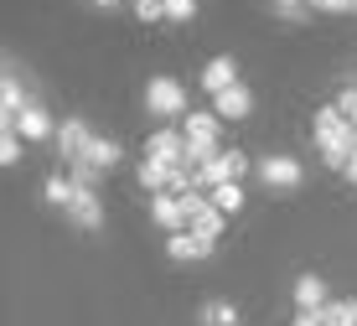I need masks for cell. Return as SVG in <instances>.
<instances>
[{"label": "cell", "instance_id": "obj_1", "mask_svg": "<svg viewBox=\"0 0 357 326\" xmlns=\"http://www.w3.org/2000/svg\"><path fill=\"white\" fill-rule=\"evenodd\" d=\"M311 130H316V145H321V161H326V166L347 171L352 156H357V124L342 114L337 104H326V109H316Z\"/></svg>", "mask_w": 357, "mask_h": 326}, {"label": "cell", "instance_id": "obj_2", "mask_svg": "<svg viewBox=\"0 0 357 326\" xmlns=\"http://www.w3.org/2000/svg\"><path fill=\"white\" fill-rule=\"evenodd\" d=\"M145 109L161 119H176V114H192L187 109V89H181L176 78H151L145 83Z\"/></svg>", "mask_w": 357, "mask_h": 326}, {"label": "cell", "instance_id": "obj_3", "mask_svg": "<svg viewBox=\"0 0 357 326\" xmlns=\"http://www.w3.org/2000/svg\"><path fill=\"white\" fill-rule=\"evenodd\" d=\"M243 171H249V156H243V150H223L218 161H207V166L192 177V186L197 192H213V186H223V181H238Z\"/></svg>", "mask_w": 357, "mask_h": 326}, {"label": "cell", "instance_id": "obj_4", "mask_svg": "<svg viewBox=\"0 0 357 326\" xmlns=\"http://www.w3.org/2000/svg\"><path fill=\"white\" fill-rule=\"evenodd\" d=\"M145 161H161V166H187V135L155 130L151 140H145Z\"/></svg>", "mask_w": 357, "mask_h": 326}, {"label": "cell", "instance_id": "obj_5", "mask_svg": "<svg viewBox=\"0 0 357 326\" xmlns=\"http://www.w3.org/2000/svg\"><path fill=\"white\" fill-rule=\"evenodd\" d=\"M151 218L161 223L166 233H181V228L192 223V212H187V202H181L176 192H155V197H151Z\"/></svg>", "mask_w": 357, "mask_h": 326}, {"label": "cell", "instance_id": "obj_6", "mask_svg": "<svg viewBox=\"0 0 357 326\" xmlns=\"http://www.w3.org/2000/svg\"><path fill=\"white\" fill-rule=\"evenodd\" d=\"M213 244H218V238H202V233L181 228V233L166 238V254L176 259V265H192V259H207V254H213Z\"/></svg>", "mask_w": 357, "mask_h": 326}, {"label": "cell", "instance_id": "obj_7", "mask_svg": "<svg viewBox=\"0 0 357 326\" xmlns=\"http://www.w3.org/2000/svg\"><path fill=\"white\" fill-rule=\"evenodd\" d=\"M301 177H305V171H301L295 156H264L259 161V181L264 186H285V192H290V186H301Z\"/></svg>", "mask_w": 357, "mask_h": 326}, {"label": "cell", "instance_id": "obj_8", "mask_svg": "<svg viewBox=\"0 0 357 326\" xmlns=\"http://www.w3.org/2000/svg\"><path fill=\"white\" fill-rule=\"evenodd\" d=\"M213 114H218V119H249V114H254L249 83H233V89H223V94L213 98Z\"/></svg>", "mask_w": 357, "mask_h": 326}, {"label": "cell", "instance_id": "obj_9", "mask_svg": "<svg viewBox=\"0 0 357 326\" xmlns=\"http://www.w3.org/2000/svg\"><path fill=\"white\" fill-rule=\"evenodd\" d=\"M89 145H93V130L83 119H68L63 130H57V156H63V161H83Z\"/></svg>", "mask_w": 357, "mask_h": 326}, {"label": "cell", "instance_id": "obj_10", "mask_svg": "<svg viewBox=\"0 0 357 326\" xmlns=\"http://www.w3.org/2000/svg\"><path fill=\"white\" fill-rule=\"evenodd\" d=\"M16 135H21V140H52L57 124H52V114H47L42 104H26V109H21V119H16Z\"/></svg>", "mask_w": 357, "mask_h": 326}, {"label": "cell", "instance_id": "obj_11", "mask_svg": "<svg viewBox=\"0 0 357 326\" xmlns=\"http://www.w3.org/2000/svg\"><path fill=\"white\" fill-rule=\"evenodd\" d=\"M233 83H238V62H233V57H213L202 68V89L213 94V98L223 94V89H233Z\"/></svg>", "mask_w": 357, "mask_h": 326}, {"label": "cell", "instance_id": "obj_12", "mask_svg": "<svg viewBox=\"0 0 357 326\" xmlns=\"http://www.w3.org/2000/svg\"><path fill=\"white\" fill-rule=\"evenodd\" d=\"M68 218L78 223V228H104V202H98V192H78L73 197V207H68Z\"/></svg>", "mask_w": 357, "mask_h": 326}, {"label": "cell", "instance_id": "obj_13", "mask_svg": "<svg viewBox=\"0 0 357 326\" xmlns=\"http://www.w3.org/2000/svg\"><path fill=\"white\" fill-rule=\"evenodd\" d=\"M326 280H316V274H301L295 280V311H326Z\"/></svg>", "mask_w": 357, "mask_h": 326}, {"label": "cell", "instance_id": "obj_14", "mask_svg": "<svg viewBox=\"0 0 357 326\" xmlns=\"http://www.w3.org/2000/svg\"><path fill=\"white\" fill-rule=\"evenodd\" d=\"M83 161H89V166H98V171H114L119 161H125V150H119V140H104V135H93V145L83 150Z\"/></svg>", "mask_w": 357, "mask_h": 326}, {"label": "cell", "instance_id": "obj_15", "mask_svg": "<svg viewBox=\"0 0 357 326\" xmlns=\"http://www.w3.org/2000/svg\"><path fill=\"white\" fill-rule=\"evenodd\" d=\"M218 130H223V119L207 109V114H187V140H207V145H218Z\"/></svg>", "mask_w": 357, "mask_h": 326}, {"label": "cell", "instance_id": "obj_16", "mask_svg": "<svg viewBox=\"0 0 357 326\" xmlns=\"http://www.w3.org/2000/svg\"><path fill=\"white\" fill-rule=\"evenodd\" d=\"M207 202H213L218 212H228V218H233V212L243 207V186H238V181H223V186H213V192H207Z\"/></svg>", "mask_w": 357, "mask_h": 326}, {"label": "cell", "instance_id": "obj_17", "mask_svg": "<svg viewBox=\"0 0 357 326\" xmlns=\"http://www.w3.org/2000/svg\"><path fill=\"white\" fill-rule=\"evenodd\" d=\"M202 326H238V306H233V300H207Z\"/></svg>", "mask_w": 357, "mask_h": 326}, {"label": "cell", "instance_id": "obj_18", "mask_svg": "<svg viewBox=\"0 0 357 326\" xmlns=\"http://www.w3.org/2000/svg\"><path fill=\"white\" fill-rule=\"evenodd\" d=\"M42 197H47V202H52V207H73V197H78V186H73V177H47Z\"/></svg>", "mask_w": 357, "mask_h": 326}, {"label": "cell", "instance_id": "obj_19", "mask_svg": "<svg viewBox=\"0 0 357 326\" xmlns=\"http://www.w3.org/2000/svg\"><path fill=\"white\" fill-rule=\"evenodd\" d=\"M316 316H321V326H357V300H331Z\"/></svg>", "mask_w": 357, "mask_h": 326}, {"label": "cell", "instance_id": "obj_20", "mask_svg": "<svg viewBox=\"0 0 357 326\" xmlns=\"http://www.w3.org/2000/svg\"><path fill=\"white\" fill-rule=\"evenodd\" d=\"M223 223H228V212H218L213 202H207V207L192 218V233H202V238H218V233H223Z\"/></svg>", "mask_w": 357, "mask_h": 326}, {"label": "cell", "instance_id": "obj_21", "mask_svg": "<svg viewBox=\"0 0 357 326\" xmlns=\"http://www.w3.org/2000/svg\"><path fill=\"white\" fill-rule=\"evenodd\" d=\"M68 177H73V186H78V192H98V177H104V171L89 166V161H68Z\"/></svg>", "mask_w": 357, "mask_h": 326}, {"label": "cell", "instance_id": "obj_22", "mask_svg": "<svg viewBox=\"0 0 357 326\" xmlns=\"http://www.w3.org/2000/svg\"><path fill=\"white\" fill-rule=\"evenodd\" d=\"M21 161V140H16V130H0V166H16Z\"/></svg>", "mask_w": 357, "mask_h": 326}, {"label": "cell", "instance_id": "obj_23", "mask_svg": "<svg viewBox=\"0 0 357 326\" xmlns=\"http://www.w3.org/2000/svg\"><path fill=\"white\" fill-rule=\"evenodd\" d=\"M161 6H166V21H181V27L197 16V0H161Z\"/></svg>", "mask_w": 357, "mask_h": 326}, {"label": "cell", "instance_id": "obj_24", "mask_svg": "<svg viewBox=\"0 0 357 326\" xmlns=\"http://www.w3.org/2000/svg\"><path fill=\"white\" fill-rule=\"evenodd\" d=\"M275 10H280L285 21H301V16H305L311 6H305V0H275Z\"/></svg>", "mask_w": 357, "mask_h": 326}, {"label": "cell", "instance_id": "obj_25", "mask_svg": "<svg viewBox=\"0 0 357 326\" xmlns=\"http://www.w3.org/2000/svg\"><path fill=\"white\" fill-rule=\"evenodd\" d=\"M311 10H331V16H342V10H352V0H305Z\"/></svg>", "mask_w": 357, "mask_h": 326}, {"label": "cell", "instance_id": "obj_26", "mask_svg": "<svg viewBox=\"0 0 357 326\" xmlns=\"http://www.w3.org/2000/svg\"><path fill=\"white\" fill-rule=\"evenodd\" d=\"M337 109H342V114H347V119L357 124V89H347V94H342V98H337Z\"/></svg>", "mask_w": 357, "mask_h": 326}, {"label": "cell", "instance_id": "obj_27", "mask_svg": "<svg viewBox=\"0 0 357 326\" xmlns=\"http://www.w3.org/2000/svg\"><path fill=\"white\" fill-rule=\"evenodd\" d=\"M347 181H352V186H357V156H352V166H347Z\"/></svg>", "mask_w": 357, "mask_h": 326}, {"label": "cell", "instance_id": "obj_28", "mask_svg": "<svg viewBox=\"0 0 357 326\" xmlns=\"http://www.w3.org/2000/svg\"><path fill=\"white\" fill-rule=\"evenodd\" d=\"M93 6H104V10H114V6H119V0H93Z\"/></svg>", "mask_w": 357, "mask_h": 326}, {"label": "cell", "instance_id": "obj_29", "mask_svg": "<svg viewBox=\"0 0 357 326\" xmlns=\"http://www.w3.org/2000/svg\"><path fill=\"white\" fill-rule=\"evenodd\" d=\"M352 16H357V0H352Z\"/></svg>", "mask_w": 357, "mask_h": 326}]
</instances>
